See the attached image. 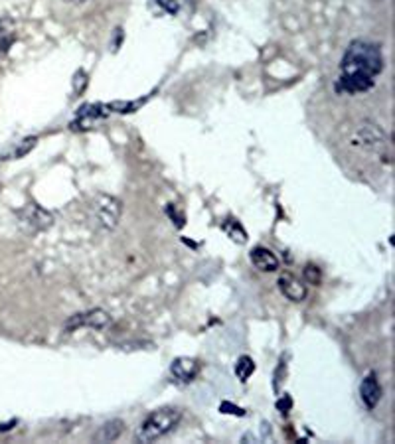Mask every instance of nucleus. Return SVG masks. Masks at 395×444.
I'll return each instance as SVG.
<instances>
[{
	"mask_svg": "<svg viewBox=\"0 0 395 444\" xmlns=\"http://www.w3.org/2000/svg\"><path fill=\"white\" fill-rule=\"evenodd\" d=\"M383 69V55L376 44L356 40L348 46L340 64V77L334 89L346 95H360L370 91Z\"/></svg>",
	"mask_w": 395,
	"mask_h": 444,
	"instance_id": "nucleus-1",
	"label": "nucleus"
},
{
	"mask_svg": "<svg viewBox=\"0 0 395 444\" xmlns=\"http://www.w3.org/2000/svg\"><path fill=\"white\" fill-rule=\"evenodd\" d=\"M180 410L172 409V407H164V409H156L155 413H151L137 430V441L138 443H155L158 439H162L164 434H168L172 428L180 423Z\"/></svg>",
	"mask_w": 395,
	"mask_h": 444,
	"instance_id": "nucleus-2",
	"label": "nucleus"
},
{
	"mask_svg": "<svg viewBox=\"0 0 395 444\" xmlns=\"http://www.w3.org/2000/svg\"><path fill=\"white\" fill-rule=\"evenodd\" d=\"M91 218L99 229L111 231L120 220V202L111 196H97L91 202Z\"/></svg>",
	"mask_w": 395,
	"mask_h": 444,
	"instance_id": "nucleus-3",
	"label": "nucleus"
},
{
	"mask_svg": "<svg viewBox=\"0 0 395 444\" xmlns=\"http://www.w3.org/2000/svg\"><path fill=\"white\" fill-rule=\"evenodd\" d=\"M383 140L385 135L376 122H361L356 129V137L352 138V144L366 151H378L379 146H383Z\"/></svg>",
	"mask_w": 395,
	"mask_h": 444,
	"instance_id": "nucleus-4",
	"label": "nucleus"
},
{
	"mask_svg": "<svg viewBox=\"0 0 395 444\" xmlns=\"http://www.w3.org/2000/svg\"><path fill=\"white\" fill-rule=\"evenodd\" d=\"M111 324V316L103 312V310H91L86 314H77L66 324V330H77V328H95V330H103Z\"/></svg>",
	"mask_w": 395,
	"mask_h": 444,
	"instance_id": "nucleus-5",
	"label": "nucleus"
},
{
	"mask_svg": "<svg viewBox=\"0 0 395 444\" xmlns=\"http://www.w3.org/2000/svg\"><path fill=\"white\" fill-rule=\"evenodd\" d=\"M279 291L287 300H292V302H303L307 298V294H309L307 285H303L292 274H281L279 276Z\"/></svg>",
	"mask_w": 395,
	"mask_h": 444,
	"instance_id": "nucleus-6",
	"label": "nucleus"
},
{
	"mask_svg": "<svg viewBox=\"0 0 395 444\" xmlns=\"http://www.w3.org/2000/svg\"><path fill=\"white\" fill-rule=\"evenodd\" d=\"M198 371H200V361L194 358H176L170 365L172 376L176 377L178 381H184V383L194 381Z\"/></svg>",
	"mask_w": 395,
	"mask_h": 444,
	"instance_id": "nucleus-7",
	"label": "nucleus"
},
{
	"mask_svg": "<svg viewBox=\"0 0 395 444\" xmlns=\"http://www.w3.org/2000/svg\"><path fill=\"white\" fill-rule=\"evenodd\" d=\"M360 397L368 409H376V405H378L379 399H381V385H379L376 374H370V376L364 377V381H361L360 385Z\"/></svg>",
	"mask_w": 395,
	"mask_h": 444,
	"instance_id": "nucleus-8",
	"label": "nucleus"
},
{
	"mask_svg": "<svg viewBox=\"0 0 395 444\" xmlns=\"http://www.w3.org/2000/svg\"><path fill=\"white\" fill-rule=\"evenodd\" d=\"M249 259H251L253 267L259 269V271H263V273H275L277 269H279V259H277L275 253H273L271 249H267V247H255V249H251Z\"/></svg>",
	"mask_w": 395,
	"mask_h": 444,
	"instance_id": "nucleus-9",
	"label": "nucleus"
},
{
	"mask_svg": "<svg viewBox=\"0 0 395 444\" xmlns=\"http://www.w3.org/2000/svg\"><path fill=\"white\" fill-rule=\"evenodd\" d=\"M16 42V28L14 22L10 18H2L0 20V57L12 48V44Z\"/></svg>",
	"mask_w": 395,
	"mask_h": 444,
	"instance_id": "nucleus-10",
	"label": "nucleus"
},
{
	"mask_svg": "<svg viewBox=\"0 0 395 444\" xmlns=\"http://www.w3.org/2000/svg\"><path fill=\"white\" fill-rule=\"evenodd\" d=\"M123 430H125V425H123V421H111V423H107L99 432H97V436H95V441H103V443H113L115 439H119L120 434H123Z\"/></svg>",
	"mask_w": 395,
	"mask_h": 444,
	"instance_id": "nucleus-11",
	"label": "nucleus"
},
{
	"mask_svg": "<svg viewBox=\"0 0 395 444\" xmlns=\"http://www.w3.org/2000/svg\"><path fill=\"white\" fill-rule=\"evenodd\" d=\"M253 371H255L253 359L249 358V356H241L238 359V363H235V376L240 377L241 381H247L249 377L253 376Z\"/></svg>",
	"mask_w": 395,
	"mask_h": 444,
	"instance_id": "nucleus-12",
	"label": "nucleus"
},
{
	"mask_svg": "<svg viewBox=\"0 0 395 444\" xmlns=\"http://www.w3.org/2000/svg\"><path fill=\"white\" fill-rule=\"evenodd\" d=\"M42 218H52L48 211H44L42 207H28L26 211H24V220L28 223H32L34 227H40V229H44V225H42Z\"/></svg>",
	"mask_w": 395,
	"mask_h": 444,
	"instance_id": "nucleus-13",
	"label": "nucleus"
},
{
	"mask_svg": "<svg viewBox=\"0 0 395 444\" xmlns=\"http://www.w3.org/2000/svg\"><path fill=\"white\" fill-rule=\"evenodd\" d=\"M34 144H36V138L34 137L26 138V140H22V144H18L16 153L12 154V156H14V158H22V154H26L28 151H30V148H34Z\"/></svg>",
	"mask_w": 395,
	"mask_h": 444,
	"instance_id": "nucleus-14",
	"label": "nucleus"
},
{
	"mask_svg": "<svg viewBox=\"0 0 395 444\" xmlns=\"http://www.w3.org/2000/svg\"><path fill=\"white\" fill-rule=\"evenodd\" d=\"M220 410H222V413H225V415H238V417H245V410L240 409V407H235V405H231V403H222Z\"/></svg>",
	"mask_w": 395,
	"mask_h": 444,
	"instance_id": "nucleus-15",
	"label": "nucleus"
},
{
	"mask_svg": "<svg viewBox=\"0 0 395 444\" xmlns=\"http://www.w3.org/2000/svg\"><path fill=\"white\" fill-rule=\"evenodd\" d=\"M62 2H66V4H73V6H81V4H86L89 0H62Z\"/></svg>",
	"mask_w": 395,
	"mask_h": 444,
	"instance_id": "nucleus-16",
	"label": "nucleus"
}]
</instances>
